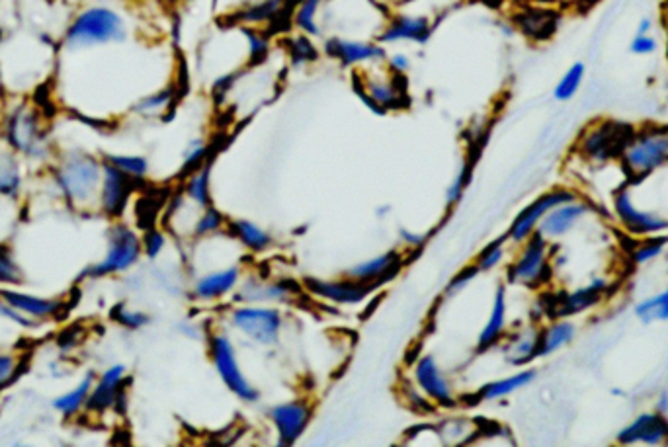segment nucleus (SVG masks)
<instances>
[{"label": "nucleus", "mask_w": 668, "mask_h": 447, "mask_svg": "<svg viewBox=\"0 0 668 447\" xmlns=\"http://www.w3.org/2000/svg\"><path fill=\"white\" fill-rule=\"evenodd\" d=\"M617 161L629 182H642L668 168V123H645L634 128Z\"/></svg>", "instance_id": "nucleus-1"}, {"label": "nucleus", "mask_w": 668, "mask_h": 447, "mask_svg": "<svg viewBox=\"0 0 668 447\" xmlns=\"http://www.w3.org/2000/svg\"><path fill=\"white\" fill-rule=\"evenodd\" d=\"M128 37V24L118 10L110 7H88L73 18L63 45L67 50H86L98 45L121 44Z\"/></svg>", "instance_id": "nucleus-2"}, {"label": "nucleus", "mask_w": 668, "mask_h": 447, "mask_svg": "<svg viewBox=\"0 0 668 447\" xmlns=\"http://www.w3.org/2000/svg\"><path fill=\"white\" fill-rule=\"evenodd\" d=\"M356 95L377 116L403 110L409 106L407 96V77L389 73L386 63L371 65L358 70L354 80Z\"/></svg>", "instance_id": "nucleus-3"}, {"label": "nucleus", "mask_w": 668, "mask_h": 447, "mask_svg": "<svg viewBox=\"0 0 668 447\" xmlns=\"http://www.w3.org/2000/svg\"><path fill=\"white\" fill-rule=\"evenodd\" d=\"M103 161L88 153H69L63 156L55 166V184L60 186L63 198L75 204L86 206L90 199H98L100 184H103Z\"/></svg>", "instance_id": "nucleus-4"}, {"label": "nucleus", "mask_w": 668, "mask_h": 447, "mask_svg": "<svg viewBox=\"0 0 668 447\" xmlns=\"http://www.w3.org/2000/svg\"><path fill=\"white\" fill-rule=\"evenodd\" d=\"M553 242L536 231L522 244H518L515 260L506 268L508 284L540 290L553 277Z\"/></svg>", "instance_id": "nucleus-5"}, {"label": "nucleus", "mask_w": 668, "mask_h": 447, "mask_svg": "<svg viewBox=\"0 0 668 447\" xmlns=\"http://www.w3.org/2000/svg\"><path fill=\"white\" fill-rule=\"evenodd\" d=\"M227 325L260 348H276L282 340L285 317L274 305H239L227 313Z\"/></svg>", "instance_id": "nucleus-6"}, {"label": "nucleus", "mask_w": 668, "mask_h": 447, "mask_svg": "<svg viewBox=\"0 0 668 447\" xmlns=\"http://www.w3.org/2000/svg\"><path fill=\"white\" fill-rule=\"evenodd\" d=\"M2 138L10 151L18 155L43 159L47 155V133L43 128L42 113L32 103L12 106L2 118Z\"/></svg>", "instance_id": "nucleus-7"}, {"label": "nucleus", "mask_w": 668, "mask_h": 447, "mask_svg": "<svg viewBox=\"0 0 668 447\" xmlns=\"http://www.w3.org/2000/svg\"><path fill=\"white\" fill-rule=\"evenodd\" d=\"M632 130L634 128L619 123V121H592L574 143L577 159H581L584 164L594 166V168H602L606 164L614 163Z\"/></svg>", "instance_id": "nucleus-8"}, {"label": "nucleus", "mask_w": 668, "mask_h": 447, "mask_svg": "<svg viewBox=\"0 0 668 447\" xmlns=\"http://www.w3.org/2000/svg\"><path fill=\"white\" fill-rule=\"evenodd\" d=\"M207 353H209V360L214 363L223 385L229 393L237 396L240 403L255 404L260 401V391L243 373L231 336L225 335V332L207 335Z\"/></svg>", "instance_id": "nucleus-9"}, {"label": "nucleus", "mask_w": 668, "mask_h": 447, "mask_svg": "<svg viewBox=\"0 0 668 447\" xmlns=\"http://www.w3.org/2000/svg\"><path fill=\"white\" fill-rule=\"evenodd\" d=\"M143 257V244L136 229L129 225L114 224L108 231V250L106 257L95 266L86 268L85 277H108V275L123 274L138 264Z\"/></svg>", "instance_id": "nucleus-10"}, {"label": "nucleus", "mask_w": 668, "mask_h": 447, "mask_svg": "<svg viewBox=\"0 0 668 447\" xmlns=\"http://www.w3.org/2000/svg\"><path fill=\"white\" fill-rule=\"evenodd\" d=\"M612 214L616 217L617 225L634 239H647V237H659L668 235V216L655 209H645L637 206L634 194L629 186H622L612 194Z\"/></svg>", "instance_id": "nucleus-11"}, {"label": "nucleus", "mask_w": 668, "mask_h": 447, "mask_svg": "<svg viewBox=\"0 0 668 447\" xmlns=\"http://www.w3.org/2000/svg\"><path fill=\"white\" fill-rule=\"evenodd\" d=\"M411 381L422 391V395L429 396L430 403L434 404L438 411H454L460 406L452 379L442 370L432 353H422L414 360Z\"/></svg>", "instance_id": "nucleus-12"}, {"label": "nucleus", "mask_w": 668, "mask_h": 447, "mask_svg": "<svg viewBox=\"0 0 668 447\" xmlns=\"http://www.w3.org/2000/svg\"><path fill=\"white\" fill-rule=\"evenodd\" d=\"M614 282L606 275L591 277L584 285L574 287L571 292H561L553 295L548 302V313L551 318H573L583 315L586 310L599 307L600 303L608 297Z\"/></svg>", "instance_id": "nucleus-13"}, {"label": "nucleus", "mask_w": 668, "mask_h": 447, "mask_svg": "<svg viewBox=\"0 0 668 447\" xmlns=\"http://www.w3.org/2000/svg\"><path fill=\"white\" fill-rule=\"evenodd\" d=\"M579 198H581L579 192L573 188H567V186H559V188L543 192L541 196H538L531 204L524 207L522 211L515 217V221L510 224L508 231L505 232L506 239H508L510 244H515V247L522 244L528 237L538 231V225L541 224V219L548 216L553 207L567 204V201H574V199Z\"/></svg>", "instance_id": "nucleus-14"}, {"label": "nucleus", "mask_w": 668, "mask_h": 447, "mask_svg": "<svg viewBox=\"0 0 668 447\" xmlns=\"http://www.w3.org/2000/svg\"><path fill=\"white\" fill-rule=\"evenodd\" d=\"M303 290V284H293L292 280H265L260 275H243L239 287L233 293V302L239 305H292Z\"/></svg>", "instance_id": "nucleus-15"}, {"label": "nucleus", "mask_w": 668, "mask_h": 447, "mask_svg": "<svg viewBox=\"0 0 668 447\" xmlns=\"http://www.w3.org/2000/svg\"><path fill=\"white\" fill-rule=\"evenodd\" d=\"M328 59L336 61L338 65L348 69H364L371 65L386 63V45L376 40H358V37H344V35H331L323 44Z\"/></svg>", "instance_id": "nucleus-16"}, {"label": "nucleus", "mask_w": 668, "mask_h": 447, "mask_svg": "<svg viewBox=\"0 0 668 447\" xmlns=\"http://www.w3.org/2000/svg\"><path fill=\"white\" fill-rule=\"evenodd\" d=\"M303 290L319 302L338 305V307H358L362 303L368 302L371 293L377 292L374 285L360 284L346 275L334 280H321L309 275L303 280Z\"/></svg>", "instance_id": "nucleus-17"}, {"label": "nucleus", "mask_w": 668, "mask_h": 447, "mask_svg": "<svg viewBox=\"0 0 668 447\" xmlns=\"http://www.w3.org/2000/svg\"><path fill=\"white\" fill-rule=\"evenodd\" d=\"M266 418L274 426L278 446H293L313 421V404L308 399H292L266 408Z\"/></svg>", "instance_id": "nucleus-18"}, {"label": "nucleus", "mask_w": 668, "mask_h": 447, "mask_svg": "<svg viewBox=\"0 0 668 447\" xmlns=\"http://www.w3.org/2000/svg\"><path fill=\"white\" fill-rule=\"evenodd\" d=\"M434 20L429 14L394 12L386 24L377 32L376 42L381 45L417 44L424 45L434 32Z\"/></svg>", "instance_id": "nucleus-19"}, {"label": "nucleus", "mask_w": 668, "mask_h": 447, "mask_svg": "<svg viewBox=\"0 0 668 447\" xmlns=\"http://www.w3.org/2000/svg\"><path fill=\"white\" fill-rule=\"evenodd\" d=\"M405 264H407V257L401 250H387L371 259L352 264L351 268L344 270L343 275L360 282V284L374 285L379 290L389 282H394L395 277L401 274Z\"/></svg>", "instance_id": "nucleus-20"}, {"label": "nucleus", "mask_w": 668, "mask_h": 447, "mask_svg": "<svg viewBox=\"0 0 668 447\" xmlns=\"http://www.w3.org/2000/svg\"><path fill=\"white\" fill-rule=\"evenodd\" d=\"M138 182L129 178L128 174L120 173L116 166L104 163L103 184L98 194V204L104 216L120 219L128 209L129 199L133 196Z\"/></svg>", "instance_id": "nucleus-21"}, {"label": "nucleus", "mask_w": 668, "mask_h": 447, "mask_svg": "<svg viewBox=\"0 0 668 447\" xmlns=\"http://www.w3.org/2000/svg\"><path fill=\"white\" fill-rule=\"evenodd\" d=\"M243 275L245 272L237 264L209 270L194 280L192 297L200 303L222 302L225 297H231L235 290L239 287Z\"/></svg>", "instance_id": "nucleus-22"}, {"label": "nucleus", "mask_w": 668, "mask_h": 447, "mask_svg": "<svg viewBox=\"0 0 668 447\" xmlns=\"http://www.w3.org/2000/svg\"><path fill=\"white\" fill-rule=\"evenodd\" d=\"M616 444L619 446H667L668 444V418L657 411L643 413L635 416L624 430L617 432Z\"/></svg>", "instance_id": "nucleus-23"}, {"label": "nucleus", "mask_w": 668, "mask_h": 447, "mask_svg": "<svg viewBox=\"0 0 668 447\" xmlns=\"http://www.w3.org/2000/svg\"><path fill=\"white\" fill-rule=\"evenodd\" d=\"M592 211H594V206L586 199L579 198L574 201H567V204L553 207L548 216L541 219V224L538 225V232L551 242L563 239L583 219L592 216Z\"/></svg>", "instance_id": "nucleus-24"}, {"label": "nucleus", "mask_w": 668, "mask_h": 447, "mask_svg": "<svg viewBox=\"0 0 668 447\" xmlns=\"http://www.w3.org/2000/svg\"><path fill=\"white\" fill-rule=\"evenodd\" d=\"M126 378H128V368L121 363H116L104 371L103 375L95 381V388L86 401V411L104 414L108 413L110 408H116L118 399L126 393V388H123Z\"/></svg>", "instance_id": "nucleus-25"}, {"label": "nucleus", "mask_w": 668, "mask_h": 447, "mask_svg": "<svg viewBox=\"0 0 668 447\" xmlns=\"http://www.w3.org/2000/svg\"><path fill=\"white\" fill-rule=\"evenodd\" d=\"M540 332L541 325L531 323L526 327L518 328L515 332H506L500 348L505 353V360L515 366V368H528L531 361L540 358Z\"/></svg>", "instance_id": "nucleus-26"}, {"label": "nucleus", "mask_w": 668, "mask_h": 447, "mask_svg": "<svg viewBox=\"0 0 668 447\" xmlns=\"http://www.w3.org/2000/svg\"><path fill=\"white\" fill-rule=\"evenodd\" d=\"M506 328H508V299H506V285L500 284L493 297L487 323L483 325L480 336H477L475 352L485 353L497 348L505 338Z\"/></svg>", "instance_id": "nucleus-27"}, {"label": "nucleus", "mask_w": 668, "mask_h": 447, "mask_svg": "<svg viewBox=\"0 0 668 447\" xmlns=\"http://www.w3.org/2000/svg\"><path fill=\"white\" fill-rule=\"evenodd\" d=\"M0 302L7 303L12 309L24 313L34 320H52L63 310V303L57 299H43L30 293L14 292V290H0Z\"/></svg>", "instance_id": "nucleus-28"}, {"label": "nucleus", "mask_w": 668, "mask_h": 447, "mask_svg": "<svg viewBox=\"0 0 668 447\" xmlns=\"http://www.w3.org/2000/svg\"><path fill=\"white\" fill-rule=\"evenodd\" d=\"M225 232L240 249L249 250L252 254H262L274 247L276 239L272 232L266 231L265 227L249 221V219H231L227 221Z\"/></svg>", "instance_id": "nucleus-29"}, {"label": "nucleus", "mask_w": 668, "mask_h": 447, "mask_svg": "<svg viewBox=\"0 0 668 447\" xmlns=\"http://www.w3.org/2000/svg\"><path fill=\"white\" fill-rule=\"evenodd\" d=\"M536 378H538L536 370L522 368V370L516 371V373L508 375V378L488 381L483 388H480L477 395H473V399H477L480 403L500 401V399H506V396L515 395L516 391H520V389L528 388L530 383H534V379Z\"/></svg>", "instance_id": "nucleus-30"}, {"label": "nucleus", "mask_w": 668, "mask_h": 447, "mask_svg": "<svg viewBox=\"0 0 668 447\" xmlns=\"http://www.w3.org/2000/svg\"><path fill=\"white\" fill-rule=\"evenodd\" d=\"M577 336V325L571 318H551V323L541 327L540 358H548L551 353L563 350L571 345Z\"/></svg>", "instance_id": "nucleus-31"}, {"label": "nucleus", "mask_w": 668, "mask_h": 447, "mask_svg": "<svg viewBox=\"0 0 668 447\" xmlns=\"http://www.w3.org/2000/svg\"><path fill=\"white\" fill-rule=\"evenodd\" d=\"M285 9V0H252L237 12L239 26L260 28L274 22Z\"/></svg>", "instance_id": "nucleus-32"}, {"label": "nucleus", "mask_w": 668, "mask_h": 447, "mask_svg": "<svg viewBox=\"0 0 668 447\" xmlns=\"http://www.w3.org/2000/svg\"><path fill=\"white\" fill-rule=\"evenodd\" d=\"M95 373H88L85 379L78 383L77 388L71 389L69 393H65L63 396H57L53 401V408L63 416H75L80 413L83 408H86V401L90 396V391L95 388Z\"/></svg>", "instance_id": "nucleus-33"}, {"label": "nucleus", "mask_w": 668, "mask_h": 447, "mask_svg": "<svg viewBox=\"0 0 668 447\" xmlns=\"http://www.w3.org/2000/svg\"><path fill=\"white\" fill-rule=\"evenodd\" d=\"M174 98H176L174 87L159 88L151 95L139 98L138 102L131 106V112L138 113L141 118H161L171 110Z\"/></svg>", "instance_id": "nucleus-34"}, {"label": "nucleus", "mask_w": 668, "mask_h": 447, "mask_svg": "<svg viewBox=\"0 0 668 447\" xmlns=\"http://www.w3.org/2000/svg\"><path fill=\"white\" fill-rule=\"evenodd\" d=\"M184 196L188 198L190 204H194L200 209L214 204L212 201V164H206L204 168L186 176Z\"/></svg>", "instance_id": "nucleus-35"}, {"label": "nucleus", "mask_w": 668, "mask_h": 447, "mask_svg": "<svg viewBox=\"0 0 668 447\" xmlns=\"http://www.w3.org/2000/svg\"><path fill=\"white\" fill-rule=\"evenodd\" d=\"M325 0H298L295 9H293L292 20L293 26L300 34L319 37L321 35V10H323Z\"/></svg>", "instance_id": "nucleus-36"}, {"label": "nucleus", "mask_w": 668, "mask_h": 447, "mask_svg": "<svg viewBox=\"0 0 668 447\" xmlns=\"http://www.w3.org/2000/svg\"><path fill=\"white\" fill-rule=\"evenodd\" d=\"M227 217L223 216L222 211L212 204L204 207L196 217V221L192 225V237L197 241H206L212 237H219L227 229Z\"/></svg>", "instance_id": "nucleus-37"}, {"label": "nucleus", "mask_w": 668, "mask_h": 447, "mask_svg": "<svg viewBox=\"0 0 668 447\" xmlns=\"http://www.w3.org/2000/svg\"><path fill=\"white\" fill-rule=\"evenodd\" d=\"M22 188V173L14 151L0 153V196L17 198Z\"/></svg>", "instance_id": "nucleus-38"}, {"label": "nucleus", "mask_w": 668, "mask_h": 447, "mask_svg": "<svg viewBox=\"0 0 668 447\" xmlns=\"http://www.w3.org/2000/svg\"><path fill=\"white\" fill-rule=\"evenodd\" d=\"M584 77H586V67H584V63L577 61L563 73V77L557 80L556 88H553V98L557 102L573 100L583 87Z\"/></svg>", "instance_id": "nucleus-39"}, {"label": "nucleus", "mask_w": 668, "mask_h": 447, "mask_svg": "<svg viewBox=\"0 0 668 447\" xmlns=\"http://www.w3.org/2000/svg\"><path fill=\"white\" fill-rule=\"evenodd\" d=\"M668 244V235L659 237H647V239H637L632 250H629V262L632 264H647L651 260L659 259Z\"/></svg>", "instance_id": "nucleus-40"}, {"label": "nucleus", "mask_w": 668, "mask_h": 447, "mask_svg": "<svg viewBox=\"0 0 668 447\" xmlns=\"http://www.w3.org/2000/svg\"><path fill=\"white\" fill-rule=\"evenodd\" d=\"M635 317L642 320L643 325H653V323H665L668 320V287L659 295H653L643 299L635 307Z\"/></svg>", "instance_id": "nucleus-41"}, {"label": "nucleus", "mask_w": 668, "mask_h": 447, "mask_svg": "<svg viewBox=\"0 0 668 447\" xmlns=\"http://www.w3.org/2000/svg\"><path fill=\"white\" fill-rule=\"evenodd\" d=\"M508 244H510V242L506 239V235H503V237H498L495 241L488 242V244H485V247L480 250V254L475 257L473 264L480 268L481 274H483V272H493V270H497V268L505 262Z\"/></svg>", "instance_id": "nucleus-42"}, {"label": "nucleus", "mask_w": 668, "mask_h": 447, "mask_svg": "<svg viewBox=\"0 0 668 447\" xmlns=\"http://www.w3.org/2000/svg\"><path fill=\"white\" fill-rule=\"evenodd\" d=\"M103 161L116 166L120 173L128 174L129 178H133V181H146L147 174L151 171L149 161L141 155H111L108 153L103 156Z\"/></svg>", "instance_id": "nucleus-43"}, {"label": "nucleus", "mask_w": 668, "mask_h": 447, "mask_svg": "<svg viewBox=\"0 0 668 447\" xmlns=\"http://www.w3.org/2000/svg\"><path fill=\"white\" fill-rule=\"evenodd\" d=\"M209 151L212 149L204 139L190 141L188 146L182 153L181 176H190V174L196 173V171L209 164Z\"/></svg>", "instance_id": "nucleus-44"}, {"label": "nucleus", "mask_w": 668, "mask_h": 447, "mask_svg": "<svg viewBox=\"0 0 668 447\" xmlns=\"http://www.w3.org/2000/svg\"><path fill=\"white\" fill-rule=\"evenodd\" d=\"M472 161H463L460 171L454 176V181L445 189V206H448V209H454L462 201L463 194H465V189H467L470 182H472Z\"/></svg>", "instance_id": "nucleus-45"}, {"label": "nucleus", "mask_w": 668, "mask_h": 447, "mask_svg": "<svg viewBox=\"0 0 668 447\" xmlns=\"http://www.w3.org/2000/svg\"><path fill=\"white\" fill-rule=\"evenodd\" d=\"M288 53L293 65H309L319 59L317 45L313 44L311 35L298 34L288 45Z\"/></svg>", "instance_id": "nucleus-46"}, {"label": "nucleus", "mask_w": 668, "mask_h": 447, "mask_svg": "<svg viewBox=\"0 0 668 447\" xmlns=\"http://www.w3.org/2000/svg\"><path fill=\"white\" fill-rule=\"evenodd\" d=\"M24 284V272L18 266L14 252L0 244V285H20Z\"/></svg>", "instance_id": "nucleus-47"}, {"label": "nucleus", "mask_w": 668, "mask_h": 447, "mask_svg": "<svg viewBox=\"0 0 668 447\" xmlns=\"http://www.w3.org/2000/svg\"><path fill=\"white\" fill-rule=\"evenodd\" d=\"M480 268L475 266V264H470V266L463 268L460 270L457 274L448 282L444 290L445 299H450V297H455V295H460V293L465 292L470 285L477 280V275H480Z\"/></svg>", "instance_id": "nucleus-48"}, {"label": "nucleus", "mask_w": 668, "mask_h": 447, "mask_svg": "<svg viewBox=\"0 0 668 447\" xmlns=\"http://www.w3.org/2000/svg\"><path fill=\"white\" fill-rule=\"evenodd\" d=\"M114 320L128 330H139L146 328L151 323V317L143 310L128 309V307H118L114 310Z\"/></svg>", "instance_id": "nucleus-49"}, {"label": "nucleus", "mask_w": 668, "mask_h": 447, "mask_svg": "<svg viewBox=\"0 0 668 447\" xmlns=\"http://www.w3.org/2000/svg\"><path fill=\"white\" fill-rule=\"evenodd\" d=\"M141 244H143V254L147 259L157 260L163 254L164 247H166V235L161 229L151 227L141 237Z\"/></svg>", "instance_id": "nucleus-50"}, {"label": "nucleus", "mask_w": 668, "mask_h": 447, "mask_svg": "<svg viewBox=\"0 0 668 447\" xmlns=\"http://www.w3.org/2000/svg\"><path fill=\"white\" fill-rule=\"evenodd\" d=\"M657 50H659V40L653 34H635L632 44H629V52L639 55V57L653 55Z\"/></svg>", "instance_id": "nucleus-51"}, {"label": "nucleus", "mask_w": 668, "mask_h": 447, "mask_svg": "<svg viewBox=\"0 0 668 447\" xmlns=\"http://www.w3.org/2000/svg\"><path fill=\"white\" fill-rule=\"evenodd\" d=\"M386 67L387 70H389V73H394V75L407 77V73L411 70L412 61L411 57L403 52H395L391 53V55L387 53Z\"/></svg>", "instance_id": "nucleus-52"}, {"label": "nucleus", "mask_w": 668, "mask_h": 447, "mask_svg": "<svg viewBox=\"0 0 668 447\" xmlns=\"http://www.w3.org/2000/svg\"><path fill=\"white\" fill-rule=\"evenodd\" d=\"M397 237H399V242H401L407 250L422 249L424 242L429 241V235L411 231V229H407V227H401L399 232H397Z\"/></svg>", "instance_id": "nucleus-53"}, {"label": "nucleus", "mask_w": 668, "mask_h": 447, "mask_svg": "<svg viewBox=\"0 0 668 447\" xmlns=\"http://www.w3.org/2000/svg\"><path fill=\"white\" fill-rule=\"evenodd\" d=\"M17 360L10 353H0V389L7 388L12 383V379L17 375Z\"/></svg>", "instance_id": "nucleus-54"}, {"label": "nucleus", "mask_w": 668, "mask_h": 447, "mask_svg": "<svg viewBox=\"0 0 668 447\" xmlns=\"http://www.w3.org/2000/svg\"><path fill=\"white\" fill-rule=\"evenodd\" d=\"M653 28H655V20L653 18H642L639 24H637V32L635 34H651Z\"/></svg>", "instance_id": "nucleus-55"}, {"label": "nucleus", "mask_w": 668, "mask_h": 447, "mask_svg": "<svg viewBox=\"0 0 668 447\" xmlns=\"http://www.w3.org/2000/svg\"><path fill=\"white\" fill-rule=\"evenodd\" d=\"M374 2H376L377 7H381V9L391 10L403 7L409 0H374Z\"/></svg>", "instance_id": "nucleus-56"}, {"label": "nucleus", "mask_w": 668, "mask_h": 447, "mask_svg": "<svg viewBox=\"0 0 668 447\" xmlns=\"http://www.w3.org/2000/svg\"><path fill=\"white\" fill-rule=\"evenodd\" d=\"M655 411L659 414H668V391H662L660 393L659 399H657V404H655Z\"/></svg>", "instance_id": "nucleus-57"}, {"label": "nucleus", "mask_w": 668, "mask_h": 447, "mask_svg": "<svg viewBox=\"0 0 668 447\" xmlns=\"http://www.w3.org/2000/svg\"><path fill=\"white\" fill-rule=\"evenodd\" d=\"M660 24H662V30H665V35H667V52H668V0L662 2V7H660Z\"/></svg>", "instance_id": "nucleus-58"}, {"label": "nucleus", "mask_w": 668, "mask_h": 447, "mask_svg": "<svg viewBox=\"0 0 668 447\" xmlns=\"http://www.w3.org/2000/svg\"><path fill=\"white\" fill-rule=\"evenodd\" d=\"M387 211H389V206L377 207V217H381V219H384V217H387Z\"/></svg>", "instance_id": "nucleus-59"}, {"label": "nucleus", "mask_w": 668, "mask_h": 447, "mask_svg": "<svg viewBox=\"0 0 668 447\" xmlns=\"http://www.w3.org/2000/svg\"><path fill=\"white\" fill-rule=\"evenodd\" d=\"M0 138H2V118H0Z\"/></svg>", "instance_id": "nucleus-60"}]
</instances>
